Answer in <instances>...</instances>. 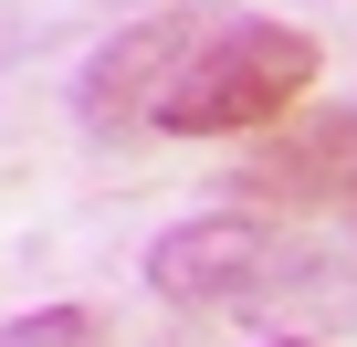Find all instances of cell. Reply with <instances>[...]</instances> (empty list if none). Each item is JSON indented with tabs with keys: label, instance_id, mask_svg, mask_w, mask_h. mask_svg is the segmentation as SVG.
Segmentation results:
<instances>
[{
	"label": "cell",
	"instance_id": "obj_1",
	"mask_svg": "<svg viewBox=\"0 0 357 347\" xmlns=\"http://www.w3.org/2000/svg\"><path fill=\"white\" fill-rule=\"evenodd\" d=\"M315 84V32L294 22H252V11H221L200 32V53L168 74L158 95V137H231V126H273L294 95Z\"/></svg>",
	"mask_w": 357,
	"mask_h": 347
},
{
	"label": "cell",
	"instance_id": "obj_2",
	"mask_svg": "<svg viewBox=\"0 0 357 347\" xmlns=\"http://www.w3.org/2000/svg\"><path fill=\"white\" fill-rule=\"evenodd\" d=\"M263 263H273V232L252 211H200V221H168L147 242V295L158 305H200V316H242Z\"/></svg>",
	"mask_w": 357,
	"mask_h": 347
},
{
	"label": "cell",
	"instance_id": "obj_3",
	"mask_svg": "<svg viewBox=\"0 0 357 347\" xmlns=\"http://www.w3.org/2000/svg\"><path fill=\"white\" fill-rule=\"evenodd\" d=\"M221 11H147V22H126L84 74H74V116L95 126V137H126V126H147L158 116V95H168V74L200 53V32H211Z\"/></svg>",
	"mask_w": 357,
	"mask_h": 347
},
{
	"label": "cell",
	"instance_id": "obj_4",
	"mask_svg": "<svg viewBox=\"0 0 357 347\" xmlns=\"http://www.w3.org/2000/svg\"><path fill=\"white\" fill-rule=\"evenodd\" d=\"M242 316L273 337H347L357 326V242H273Z\"/></svg>",
	"mask_w": 357,
	"mask_h": 347
},
{
	"label": "cell",
	"instance_id": "obj_5",
	"mask_svg": "<svg viewBox=\"0 0 357 347\" xmlns=\"http://www.w3.org/2000/svg\"><path fill=\"white\" fill-rule=\"evenodd\" d=\"M242 200H357V105L294 116L263 158H242Z\"/></svg>",
	"mask_w": 357,
	"mask_h": 347
},
{
	"label": "cell",
	"instance_id": "obj_6",
	"mask_svg": "<svg viewBox=\"0 0 357 347\" xmlns=\"http://www.w3.org/2000/svg\"><path fill=\"white\" fill-rule=\"evenodd\" d=\"M0 347H105V316H84V305H32V316L0 326Z\"/></svg>",
	"mask_w": 357,
	"mask_h": 347
},
{
	"label": "cell",
	"instance_id": "obj_7",
	"mask_svg": "<svg viewBox=\"0 0 357 347\" xmlns=\"http://www.w3.org/2000/svg\"><path fill=\"white\" fill-rule=\"evenodd\" d=\"M273 347H326V337H273Z\"/></svg>",
	"mask_w": 357,
	"mask_h": 347
},
{
	"label": "cell",
	"instance_id": "obj_8",
	"mask_svg": "<svg viewBox=\"0 0 357 347\" xmlns=\"http://www.w3.org/2000/svg\"><path fill=\"white\" fill-rule=\"evenodd\" d=\"M347 232H357V200H347Z\"/></svg>",
	"mask_w": 357,
	"mask_h": 347
}]
</instances>
